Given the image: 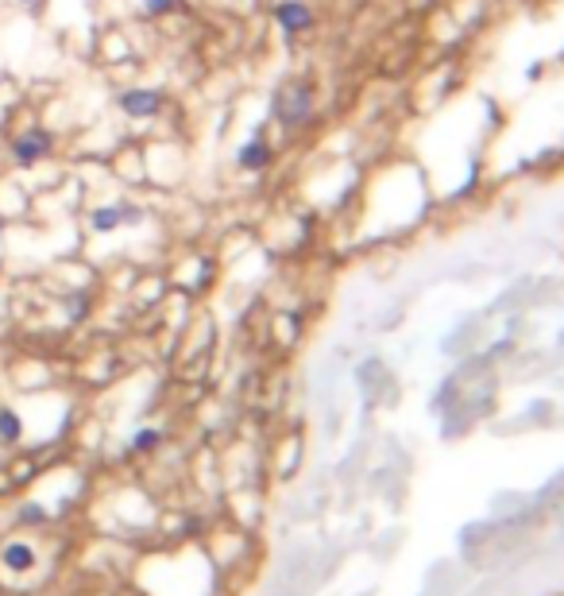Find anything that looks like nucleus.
Returning a JSON list of instances; mask_svg holds the SVG:
<instances>
[{
	"mask_svg": "<svg viewBox=\"0 0 564 596\" xmlns=\"http://www.w3.org/2000/svg\"><path fill=\"white\" fill-rule=\"evenodd\" d=\"M51 152H54V135L47 128H27L23 135H16V144H12V159H16L20 167H35V163H43Z\"/></svg>",
	"mask_w": 564,
	"mask_h": 596,
	"instance_id": "f257e3e1",
	"label": "nucleus"
},
{
	"mask_svg": "<svg viewBox=\"0 0 564 596\" xmlns=\"http://www.w3.org/2000/svg\"><path fill=\"white\" fill-rule=\"evenodd\" d=\"M120 108L132 120H151L162 108V93L159 89H128V93H120Z\"/></svg>",
	"mask_w": 564,
	"mask_h": 596,
	"instance_id": "f03ea898",
	"label": "nucleus"
},
{
	"mask_svg": "<svg viewBox=\"0 0 564 596\" xmlns=\"http://www.w3.org/2000/svg\"><path fill=\"white\" fill-rule=\"evenodd\" d=\"M306 108H310L306 89H291V93H282V98H279L274 113H279V120H286V125H298V120L306 116Z\"/></svg>",
	"mask_w": 564,
	"mask_h": 596,
	"instance_id": "7ed1b4c3",
	"label": "nucleus"
},
{
	"mask_svg": "<svg viewBox=\"0 0 564 596\" xmlns=\"http://www.w3.org/2000/svg\"><path fill=\"white\" fill-rule=\"evenodd\" d=\"M279 23L286 27V32H301V27H310L313 23V16H310V8L306 5H298V0H286V5H279Z\"/></svg>",
	"mask_w": 564,
	"mask_h": 596,
	"instance_id": "20e7f679",
	"label": "nucleus"
},
{
	"mask_svg": "<svg viewBox=\"0 0 564 596\" xmlns=\"http://www.w3.org/2000/svg\"><path fill=\"white\" fill-rule=\"evenodd\" d=\"M32 565H35V550L27 546V542H8L5 546V569H12V573H27Z\"/></svg>",
	"mask_w": 564,
	"mask_h": 596,
	"instance_id": "39448f33",
	"label": "nucleus"
},
{
	"mask_svg": "<svg viewBox=\"0 0 564 596\" xmlns=\"http://www.w3.org/2000/svg\"><path fill=\"white\" fill-rule=\"evenodd\" d=\"M267 159H271V152H267V144L259 140V135H255V140H247V144L240 147V155H236V163H240L244 171H259V167H267Z\"/></svg>",
	"mask_w": 564,
	"mask_h": 596,
	"instance_id": "423d86ee",
	"label": "nucleus"
},
{
	"mask_svg": "<svg viewBox=\"0 0 564 596\" xmlns=\"http://www.w3.org/2000/svg\"><path fill=\"white\" fill-rule=\"evenodd\" d=\"M89 228L93 233H116L120 228V201L116 206H97L89 213Z\"/></svg>",
	"mask_w": 564,
	"mask_h": 596,
	"instance_id": "0eeeda50",
	"label": "nucleus"
},
{
	"mask_svg": "<svg viewBox=\"0 0 564 596\" xmlns=\"http://www.w3.org/2000/svg\"><path fill=\"white\" fill-rule=\"evenodd\" d=\"M23 438V423L16 411H8V406H0V442L5 445H16Z\"/></svg>",
	"mask_w": 564,
	"mask_h": 596,
	"instance_id": "6e6552de",
	"label": "nucleus"
},
{
	"mask_svg": "<svg viewBox=\"0 0 564 596\" xmlns=\"http://www.w3.org/2000/svg\"><path fill=\"white\" fill-rule=\"evenodd\" d=\"M159 442H162V430H140V433L132 438V450H135V453H147V450H155Z\"/></svg>",
	"mask_w": 564,
	"mask_h": 596,
	"instance_id": "1a4fd4ad",
	"label": "nucleus"
},
{
	"mask_svg": "<svg viewBox=\"0 0 564 596\" xmlns=\"http://www.w3.org/2000/svg\"><path fill=\"white\" fill-rule=\"evenodd\" d=\"M143 210L132 206V201H120V225H143Z\"/></svg>",
	"mask_w": 564,
	"mask_h": 596,
	"instance_id": "9d476101",
	"label": "nucleus"
},
{
	"mask_svg": "<svg viewBox=\"0 0 564 596\" xmlns=\"http://www.w3.org/2000/svg\"><path fill=\"white\" fill-rule=\"evenodd\" d=\"M86 310H89V294L78 291V294L70 298V321H81V318H86Z\"/></svg>",
	"mask_w": 564,
	"mask_h": 596,
	"instance_id": "9b49d317",
	"label": "nucleus"
},
{
	"mask_svg": "<svg viewBox=\"0 0 564 596\" xmlns=\"http://www.w3.org/2000/svg\"><path fill=\"white\" fill-rule=\"evenodd\" d=\"M47 519V508L43 504H27L20 508V523H43Z\"/></svg>",
	"mask_w": 564,
	"mask_h": 596,
	"instance_id": "f8f14e48",
	"label": "nucleus"
},
{
	"mask_svg": "<svg viewBox=\"0 0 564 596\" xmlns=\"http://www.w3.org/2000/svg\"><path fill=\"white\" fill-rule=\"evenodd\" d=\"M174 5H178V0H143V12H147V16H167Z\"/></svg>",
	"mask_w": 564,
	"mask_h": 596,
	"instance_id": "ddd939ff",
	"label": "nucleus"
},
{
	"mask_svg": "<svg viewBox=\"0 0 564 596\" xmlns=\"http://www.w3.org/2000/svg\"><path fill=\"white\" fill-rule=\"evenodd\" d=\"M20 5H23V8H35V5H39V0H20Z\"/></svg>",
	"mask_w": 564,
	"mask_h": 596,
	"instance_id": "4468645a",
	"label": "nucleus"
}]
</instances>
